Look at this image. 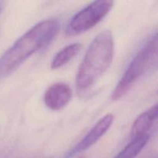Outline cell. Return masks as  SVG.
I'll use <instances>...</instances> for the list:
<instances>
[{
  "instance_id": "8992f818",
  "label": "cell",
  "mask_w": 158,
  "mask_h": 158,
  "mask_svg": "<svg viewBox=\"0 0 158 158\" xmlns=\"http://www.w3.org/2000/svg\"><path fill=\"white\" fill-rule=\"evenodd\" d=\"M72 96L73 91L69 85L64 83H56L46 89L43 100L49 110L59 111L69 103Z\"/></svg>"
},
{
  "instance_id": "5b68a950",
  "label": "cell",
  "mask_w": 158,
  "mask_h": 158,
  "mask_svg": "<svg viewBox=\"0 0 158 158\" xmlns=\"http://www.w3.org/2000/svg\"><path fill=\"white\" fill-rule=\"evenodd\" d=\"M114 120V117L111 114H107L101 117L85 137L65 154L63 158H72L90 148L109 131Z\"/></svg>"
},
{
  "instance_id": "52a82bcc",
  "label": "cell",
  "mask_w": 158,
  "mask_h": 158,
  "mask_svg": "<svg viewBox=\"0 0 158 158\" xmlns=\"http://www.w3.org/2000/svg\"><path fill=\"white\" fill-rule=\"evenodd\" d=\"M157 105L155 104L142 113L135 120L131 130V139L150 134L149 131L157 120Z\"/></svg>"
},
{
  "instance_id": "30bf717a",
  "label": "cell",
  "mask_w": 158,
  "mask_h": 158,
  "mask_svg": "<svg viewBox=\"0 0 158 158\" xmlns=\"http://www.w3.org/2000/svg\"><path fill=\"white\" fill-rule=\"evenodd\" d=\"M0 10H1V6H0Z\"/></svg>"
},
{
  "instance_id": "8fae6325",
  "label": "cell",
  "mask_w": 158,
  "mask_h": 158,
  "mask_svg": "<svg viewBox=\"0 0 158 158\" xmlns=\"http://www.w3.org/2000/svg\"><path fill=\"white\" fill-rule=\"evenodd\" d=\"M80 158H83V157H80Z\"/></svg>"
},
{
  "instance_id": "277c9868",
  "label": "cell",
  "mask_w": 158,
  "mask_h": 158,
  "mask_svg": "<svg viewBox=\"0 0 158 158\" xmlns=\"http://www.w3.org/2000/svg\"><path fill=\"white\" fill-rule=\"evenodd\" d=\"M114 2L113 1H95L73 15L68 23L66 34L77 35L97 26L106 16Z\"/></svg>"
},
{
  "instance_id": "7a4b0ae2",
  "label": "cell",
  "mask_w": 158,
  "mask_h": 158,
  "mask_svg": "<svg viewBox=\"0 0 158 158\" xmlns=\"http://www.w3.org/2000/svg\"><path fill=\"white\" fill-rule=\"evenodd\" d=\"M60 23L55 19L43 20L32 26L0 59V74L10 75L32 54L46 47L60 30Z\"/></svg>"
},
{
  "instance_id": "9c48e42d",
  "label": "cell",
  "mask_w": 158,
  "mask_h": 158,
  "mask_svg": "<svg viewBox=\"0 0 158 158\" xmlns=\"http://www.w3.org/2000/svg\"><path fill=\"white\" fill-rule=\"evenodd\" d=\"M150 137V134H146L132 139V140L114 158H135L148 144Z\"/></svg>"
},
{
  "instance_id": "3957f363",
  "label": "cell",
  "mask_w": 158,
  "mask_h": 158,
  "mask_svg": "<svg viewBox=\"0 0 158 158\" xmlns=\"http://www.w3.org/2000/svg\"><path fill=\"white\" fill-rule=\"evenodd\" d=\"M157 58V35L155 33L137 52L128 65L113 91L111 95L112 100H118L124 97L136 82L156 64Z\"/></svg>"
},
{
  "instance_id": "6da1fadb",
  "label": "cell",
  "mask_w": 158,
  "mask_h": 158,
  "mask_svg": "<svg viewBox=\"0 0 158 158\" xmlns=\"http://www.w3.org/2000/svg\"><path fill=\"white\" fill-rule=\"evenodd\" d=\"M114 43L112 32L102 31L93 40L86 51L76 77L77 94L84 97L107 71L113 62Z\"/></svg>"
},
{
  "instance_id": "ba28073f",
  "label": "cell",
  "mask_w": 158,
  "mask_h": 158,
  "mask_svg": "<svg viewBox=\"0 0 158 158\" xmlns=\"http://www.w3.org/2000/svg\"><path fill=\"white\" fill-rule=\"evenodd\" d=\"M82 45L80 43H73L68 45L66 47L59 51L51 62V69H57L63 67V66L69 63L73 58L76 56L80 51Z\"/></svg>"
}]
</instances>
